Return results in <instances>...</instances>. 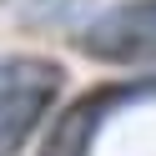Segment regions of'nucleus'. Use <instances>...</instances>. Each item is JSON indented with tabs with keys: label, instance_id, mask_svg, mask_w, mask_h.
<instances>
[{
	"label": "nucleus",
	"instance_id": "2",
	"mask_svg": "<svg viewBox=\"0 0 156 156\" xmlns=\"http://www.w3.org/2000/svg\"><path fill=\"white\" fill-rule=\"evenodd\" d=\"M76 51L91 61H111V66L156 55V0H126V5L101 10L76 35Z\"/></svg>",
	"mask_w": 156,
	"mask_h": 156
},
{
	"label": "nucleus",
	"instance_id": "3",
	"mask_svg": "<svg viewBox=\"0 0 156 156\" xmlns=\"http://www.w3.org/2000/svg\"><path fill=\"white\" fill-rule=\"evenodd\" d=\"M151 91H156V81H106V86H96V91L76 96L51 121V131H45V141H41V156H91V141H96V131H101V121L116 106L136 101V96H151Z\"/></svg>",
	"mask_w": 156,
	"mask_h": 156
},
{
	"label": "nucleus",
	"instance_id": "1",
	"mask_svg": "<svg viewBox=\"0 0 156 156\" xmlns=\"http://www.w3.org/2000/svg\"><path fill=\"white\" fill-rule=\"evenodd\" d=\"M61 66L45 55H5L0 61V156H20L30 131L61 96Z\"/></svg>",
	"mask_w": 156,
	"mask_h": 156
}]
</instances>
